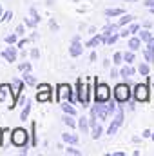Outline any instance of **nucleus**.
<instances>
[{
  "instance_id": "1",
  "label": "nucleus",
  "mask_w": 154,
  "mask_h": 156,
  "mask_svg": "<svg viewBox=\"0 0 154 156\" xmlns=\"http://www.w3.org/2000/svg\"><path fill=\"white\" fill-rule=\"evenodd\" d=\"M76 89H78V102L83 104V105H89V102H91V93H94L93 87H91V83H85L83 78H78Z\"/></svg>"
},
{
  "instance_id": "2",
  "label": "nucleus",
  "mask_w": 154,
  "mask_h": 156,
  "mask_svg": "<svg viewBox=\"0 0 154 156\" xmlns=\"http://www.w3.org/2000/svg\"><path fill=\"white\" fill-rule=\"evenodd\" d=\"M27 142H29V134L26 129L22 127H16L11 131V144L16 145V147H27Z\"/></svg>"
},
{
  "instance_id": "3",
  "label": "nucleus",
  "mask_w": 154,
  "mask_h": 156,
  "mask_svg": "<svg viewBox=\"0 0 154 156\" xmlns=\"http://www.w3.org/2000/svg\"><path fill=\"white\" fill-rule=\"evenodd\" d=\"M113 94H114V100L118 104H125V102L131 100L132 91H131V87L127 83H118L114 87V91H113Z\"/></svg>"
},
{
  "instance_id": "4",
  "label": "nucleus",
  "mask_w": 154,
  "mask_h": 156,
  "mask_svg": "<svg viewBox=\"0 0 154 156\" xmlns=\"http://www.w3.org/2000/svg\"><path fill=\"white\" fill-rule=\"evenodd\" d=\"M94 100L96 102H102V104L103 102L107 104L111 100V87L107 83H98L96 82L94 83Z\"/></svg>"
},
{
  "instance_id": "5",
  "label": "nucleus",
  "mask_w": 154,
  "mask_h": 156,
  "mask_svg": "<svg viewBox=\"0 0 154 156\" xmlns=\"http://www.w3.org/2000/svg\"><path fill=\"white\" fill-rule=\"evenodd\" d=\"M58 91H56V102L58 104H62L64 100H67V102H75V98H73V89H71V85L69 83H58V87H56Z\"/></svg>"
},
{
  "instance_id": "6",
  "label": "nucleus",
  "mask_w": 154,
  "mask_h": 156,
  "mask_svg": "<svg viewBox=\"0 0 154 156\" xmlns=\"http://www.w3.org/2000/svg\"><path fill=\"white\" fill-rule=\"evenodd\" d=\"M24 80H13L11 82V94H13V100H11V105H9V109H15V105H16V102H18V96H20V93H22V89H24Z\"/></svg>"
},
{
  "instance_id": "7",
  "label": "nucleus",
  "mask_w": 154,
  "mask_h": 156,
  "mask_svg": "<svg viewBox=\"0 0 154 156\" xmlns=\"http://www.w3.org/2000/svg\"><path fill=\"white\" fill-rule=\"evenodd\" d=\"M132 94H134V100H136V102H147V100H149V85H147V83H138V85H134Z\"/></svg>"
},
{
  "instance_id": "8",
  "label": "nucleus",
  "mask_w": 154,
  "mask_h": 156,
  "mask_svg": "<svg viewBox=\"0 0 154 156\" xmlns=\"http://www.w3.org/2000/svg\"><path fill=\"white\" fill-rule=\"evenodd\" d=\"M121 123H123V111H121V109H118V113H116L113 123H111V125H109V129H107V134L114 136L116 133H118V129L121 127Z\"/></svg>"
},
{
  "instance_id": "9",
  "label": "nucleus",
  "mask_w": 154,
  "mask_h": 156,
  "mask_svg": "<svg viewBox=\"0 0 154 156\" xmlns=\"http://www.w3.org/2000/svg\"><path fill=\"white\" fill-rule=\"evenodd\" d=\"M16 56H18V53H16V47H13L11 44H9V47H5L4 51H2V58L5 60V62H16Z\"/></svg>"
},
{
  "instance_id": "10",
  "label": "nucleus",
  "mask_w": 154,
  "mask_h": 156,
  "mask_svg": "<svg viewBox=\"0 0 154 156\" xmlns=\"http://www.w3.org/2000/svg\"><path fill=\"white\" fill-rule=\"evenodd\" d=\"M82 53H83V45L80 44V40H73V44L69 45V55L73 58H78Z\"/></svg>"
},
{
  "instance_id": "11",
  "label": "nucleus",
  "mask_w": 154,
  "mask_h": 156,
  "mask_svg": "<svg viewBox=\"0 0 154 156\" xmlns=\"http://www.w3.org/2000/svg\"><path fill=\"white\" fill-rule=\"evenodd\" d=\"M11 138V131L7 127L0 129V147H7V140Z\"/></svg>"
},
{
  "instance_id": "12",
  "label": "nucleus",
  "mask_w": 154,
  "mask_h": 156,
  "mask_svg": "<svg viewBox=\"0 0 154 156\" xmlns=\"http://www.w3.org/2000/svg\"><path fill=\"white\" fill-rule=\"evenodd\" d=\"M38 102H49L53 98V91H38L37 96H35Z\"/></svg>"
},
{
  "instance_id": "13",
  "label": "nucleus",
  "mask_w": 154,
  "mask_h": 156,
  "mask_svg": "<svg viewBox=\"0 0 154 156\" xmlns=\"http://www.w3.org/2000/svg\"><path fill=\"white\" fill-rule=\"evenodd\" d=\"M7 94H11V83H0V102H4Z\"/></svg>"
},
{
  "instance_id": "14",
  "label": "nucleus",
  "mask_w": 154,
  "mask_h": 156,
  "mask_svg": "<svg viewBox=\"0 0 154 156\" xmlns=\"http://www.w3.org/2000/svg\"><path fill=\"white\" fill-rule=\"evenodd\" d=\"M120 76H123V78L134 76V69L131 67V64H127V66H123V67L120 69Z\"/></svg>"
},
{
  "instance_id": "15",
  "label": "nucleus",
  "mask_w": 154,
  "mask_h": 156,
  "mask_svg": "<svg viewBox=\"0 0 154 156\" xmlns=\"http://www.w3.org/2000/svg\"><path fill=\"white\" fill-rule=\"evenodd\" d=\"M62 140H64L65 144H69V145L78 144V136L76 134H71V133H64V134H62Z\"/></svg>"
},
{
  "instance_id": "16",
  "label": "nucleus",
  "mask_w": 154,
  "mask_h": 156,
  "mask_svg": "<svg viewBox=\"0 0 154 156\" xmlns=\"http://www.w3.org/2000/svg\"><path fill=\"white\" fill-rule=\"evenodd\" d=\"M127 45H129V49H131V51H138V49L142 47V38H140V37H134V38L129 40V44H127Z\"/></svg>"
},
{
  "instance_id": "17",
  "label": "nucleus",
  "mask_w": 154,
  "mask_h": 156,
  "mask_svg": "<svg viewBox=\"0 0 154 156\" xmlns=\"http://www.w3.org/2000/svg\"><path fill=\"white\" fill-rule=\"evenodd\" d=\"M29 113H31V100L27 98V100H26V107H24V109H22V113H20V120H22V122H26L27 116H29Z\"/></svg>"
},
{
  "instance_id": "18",
  "label": "nucleus",
  "mask_w": 154,
  "mask_h": 156,
  "mask_svg": "<svg viewBox=\"0 0 154 156\" xmlns=\"http://www.w3.org/2000/svg\"><path fill=\"white\" fill-rule=\"evenodd\" d=\"M121 15H125V11H123V9H120V7L105 9V16H107V18H111V16H121Z\"/></svg>"
},
{
  "instance_id": "19",
  "label": "nucleus",
  "mask_w": 154,
  "mask_h": 156,
  "mask_svg": "<svg viewBox=\"0 0 154 156\" xmlns=\"http://www.w3.org/2000/svg\"><path fill=\"white\" fill-rule=\"evenodd\" d=\"M78 127H80V131H82V133H87V131H89V127H91V122H89V120H87V118H80V120H78Z\"/></svg>"
},
{
  "instance_id": "20",
  "label": "nucleus",
  "mask_w": 154,
  "mask_h": 156,
  "mask_svg": "<svg viewBox=\"0 0 154 156\" xmlns=\"http://www.w3.org/2000/svg\"><path fill=\"white\" fill-rule=\"evenodd\" d=\"M118 27H120L118 24H107V26L103 27V31H102V33H103V35H107V37H109V35H114L116 31H118Z\"/></svg>"
},
{
  "instance_id": "21",
  "label": "nucleus",
  "mask_w": 154,
  "mask_h": 156,
  "mask_svg": "<svg viewBox=\"0 0 154 156\" xmlns=\"http://www.w3.org/2000/svg\"><path fill=\"white\" fill-rule=\"evenodd\" d=\"M132 20H134V16H132V15H121V18L118 20V26H120V27H123V26H129Z\"/></svg>"
},
{
  "instance_id": "22",
  "label": "nucleus",
  "mask_w": 154,
  "mask_h": 156,
  "mask_svg": "<svg viewBox=\"0 0 154 156\" xmlns=\"http://www.w3.org/2000/svg\"><path fill=\"white\" fill-rule=\"evenodd\" d=\"M102 133H103L102 125H98V123H96V125H93V127H91V136H93L94 140H98V138L102 136Z\"/></svg>"
},
{
  "instance_id": "23",
  "label": "nucleus",
  "mask_w": 154,
  "mask_h": 156,
  "mask_svg": "<svg viewBox=\"0 0 154 156\" xmlns=\"http://www.w3.org/2000/svg\"><path fill=\"white\" fill-rule=\"evenodd\" d=\"M62 109L65 111V115H73V116L76 115V109L71 105V102H62Z\"/></svg>"
},
{
  "instance_id": "24",
  "label": "nucleus",
  "mask_w": 154,
  "mask_h": 156,
  "mask_svg": "<svg viewBox=\"0 0 154 156\" xmlns=\"http://www.w3.org/2000/svg\"><path fill=\"white\" fill-rule=\"evenodd\" d=\"M102 38H103V35H94L93 38H91L89 42H87V44H85V47H96V45L102 42Z\"/></svg>"
},
{
  "instance_id": "25",
  "label": "nucleus",
  "mask_w": 154,
  "mask_h": 156,
  "mask_svg": "<svg viewBox=\"0 0 154 156\" xmlns=\"http://www.w3.org/2000/svg\"><path fill=\"white\" fill-rule=\"evenodd\" d=\"M138 37L142 38V42H149V40L152 38V33H151V31H147V29H142V31L138 33Z\"/></svg>"
},
{
  "instance_id": "26",
  "label": "nucleus",
  "mask_w": 154,
  "mask_h": 156,
  "mask_svg": "<svg viewBox=\"0 0 154 156\" xmlns=\"http://www.w3.org/2000/svg\"><path fill=\"white\" fill-rule=\"evenodd\" d=\"M24 82L27 83V85H35L37 83V80H35V76L29 73V71H24Z\"/></svg>"
},
{
  "instance_id": "27",
  "label": "nucleus",
  "mask_w": 154,
  "mask_h": 156,
  "mask_svg": "<svg viewBox=\"0 0 154 156\" xmlns=\"http://www.w3.org/2000/svg\"><path fill=\"white\" fill-rule=\"evenodd\" d=\"M138 71H140V75H143V76H147L149 75V71H151V67H149V64H140V67H138Z\"/></svg>"
},
{
  "instance_id": "28",
  "label": "nucleus",
  "mask_w": 154,
  "mask_h": 156,
  "mask_svg": "<svg viewBox=\"0 0 154 156\" xmlns=\"http://www.w3.org/2000/svg\"><path fill=\"white\" fill-rule=\"evenodd\" d=\"M64 123H65V125H69V127H76V125H78L76 122L73 120V115H65V116H64Z\"/></svg>"
},
{
  "instance_id": "29",
  "label": "nucleus",
  "mask_w": 154,
  "mask_h": 156,
  "mask_svg": "<svg viewBox=\"0 0 154 156\" xmlns=\"http://www.w3.org/2000/svg\"><path fill=\"white\" fill-rule=\"evenodd\" d=\"M123 62H127V64H132V62H134V51L123 53Z\"/></svg>"
},
{
  "instance_id": "30",
  "label": "nucleus",
  "mask_w": 154,
  "mask_h": 156,
  "mask_svg": "<svg viewBox=\"0 0 154 156\" xmlns=\"http://www.w3.org/2000/svg\"><path fill=\"white\" fill-rule=\"evenodd\" d=\"M143 56H145V60H147V64H154V53H151V51H143Z\"/></svg>"
},
{
  "instance_id": "31",
  "label": "nucleus",
  "mask_w": 154,
  "mask_h": 156,
  "mask_svg": "<svg viewBox=\"0 0 154 156\" xmlns=\"http://www.w3.org/2000/svg\"><path fill=\"white\" fill-rule=\"evenodd\" d=\"M121 60H123V53H114V56H113V64H114V66H120Z\"/></svg>"
},
{
  "instance_id": "32",
  "label": "nucleus",
  "mask_w": 154,
  "mask_h": 156,
  "mask_svg": "<svg viewBox=\"0 0 154 156\" xmlns=\"http://www.w3.org/2000/svg\"><path fill=\"white\" fill-rule=\"evenodd\" d=\"M29 13H31V18H33V20H35V22L38 24V22H40V15H38V11H37L35 7H31V9H29Z\"/></svg>"
},
{
  "instance_id": "33",
  "label": "nucleus",
  "mask_w": 154,
  "mask_h": 156,
  "mask_svg": "<svg viewBox=\"0 0 154 156\" xmlns=\"http://www.w3.org/2000/svg\"><path fill=\"white\" fill-rule=\"evenodd\" d=\"M127 31H129L131 35H134V33H138V31H140V26H138V24H132V22H131V26L127 27Z\"/></svg>"
},
{
  "instance_id": "34",
  "label": "nucleus",
  "mask_w": 154,
  "mask_h": 156,
  "mask_svg": "<svg viewBox=\"0 0 154 156\" xmlns=\"http://www.w3.org/2000/svg\"><path fill=\"white\" fill-rule=\"evenodd\" d=\"M16 38H18V35H16V33H15V35H7V37H5V42L13 45V44H16Z\"/></svg>"
},
{
  "instance_id": "35",
  "label": "nucleus",
  "mask_w": 154,
  "mask_h": 156,
  "mask_svg": "<svg viewBox=\"0 0 154 156\" xmlns=\"http://www.w3.org/2000/svg\"><path fill=\"white\" fill-rule=\"evenodd\" d=\"M65 153H67V154H73V156H80V154H82V153H80L78 149H75V147H67V149H65Z\"/></svg>"
},
{
  "instance_id": "36",
  "label": "nucleus",
  "mask_w": 154,
  "mask_h": 156,
  "mask_svg": "<svg viewBox=\"0 0 154 156\" xmlns=\"http://www.w3.org/2000/svg\"><path fill=\"white\" fill-rule=\"evenodd\" d=\"M11 18H13V13H11V11H5V13L2 15V22H9Z\"/></svg>"
},
{
  "instance_id": "37",
  "label": "nucleus",
  "mask_w": 154,
  "mask_h": 156,
  "mask_svg": "<svg viewBox=\"0 0 154 156\" xmlns=\"http://www.w3.org/2000/svg\"><path fill=\"white\" fill-rule=\"evenodd\" d=\"M15 33H16V35H18V37H22V35H24V33H26V24H20V26H18V27H16V31H15Z\"/></svg>"
},
{
  "instance_id": "38",
  "label": "nucleus",
  "mask_w": 154,
  "mask_h": 156,
  "mask_svg": "<svg viewBox=\"0 0 154 156\" xmlns=\"http://www.w3.org/2000/svg\"><path fill=\"white\" fill-rule=\"evenodd\" d=\"M37 89H38V91H53V87H51L49 83H40Z\"/></svg>"
},
{
  "instance_id": "39",
  "label": "nucleus",
  "mask_w": 154,
  "mask_h": 156,
  "mask_svg": "<svg viewBox=\"0 0 154 156\" xmlns=\"http://www.w3.org/2000/svg\"><path fill=\"white\" fill-rule=\"evenodd\" d=\"M24 24H26L27 27H35V26H37V22H35L33 18H24Z\"/></svg>"
},
{
  "instance_id": "40",
  "label": "nucleus",
  "mask_w": 154,
  "mask_h": 156,
  "mask_svg": "<svg viewBox=\"0 0 154 156\" xmlns=\"http://www.w3.org/2000/svg\"><path fill=\"white\" fill-rule=\"evenodd\" d=\"M18 69H20V71H31V64H29V62L20 64V66H18Z\"/></svg>"
},
{
  "instance_id": "41",
  "label": "nucleus",
  "mask_w": 154,
  "mask_h": 156,
  "mask_svg": "<svg viewBox=\"0 0 154 156\" xmlns=\"http://www.w3.org/2000/svg\"><path fill=\"white\" fill-rule=\"evenodd\" d=\"M147 51H151V53H154V37L149 42H147Z\"/></svg>"
},
{
  "instance_id": "42",
  "label": "nucleus",
  "mask_w": 154,
  "mask_h": 156,
  "mask_svg": "<svg viewBox=\"0 0 154 156\" xmlns=\"http://www.w3.org/2000/svg\"><path fill=\"white\" fill-rule=\"evenodd\" d=\"M31 56H33L35 60H37V58H38V56H40V51H38V49H37V47H33V49H31Z\"/></svg>"
},
{
  "instance_id": "43",
  "label": "nucleus",
  "mask_w": 154,
  "mask_h": 156,
  "mask_svg": "<svg viewBox=\"0 0 154 156\" xmlns=\"http://www.w3.org/2000/svg\"><path fill=\"white\" fill-rule=\"evenodd\" d=\"M143 5L151 9V7H154V0H143Z\"/></svg>"
},
{
  "instance_id": "44",
  "label": "nucleus",
  "mask_w": 154,
  "mask_h": 156,
  "mask_svg": "<svg viewBox=\"0 0 154 156\" xmlns=\"http://www.w3.org/2000/svg\"><path fill=\"white\" fill-rule=\"evenodd\" d=\"M49 27H51L53 31H58V24H56L54 20H51V22H49Z\"/></svg>"
},
{
  "instance_id": "45",
  "label": "nucleus",
  "mask_w": 154,
  "mask_h": 156,
  "mask_svg": "<svg viewBox=\"0 0 154 156\" xmlns=\"http://www.w3.org/2000/svg\"><path fill=\"white\" fill-rule=\"evenodd\" d=\"M142 136H143V138H151V136H152V133H151L149 129H145V131L142 133Z\"/></svg>"
},
{
  "instance_id": "46",
  "label": "nucleus",
  "mask_w": 154,
  "mask_h": 156,
  "mask_svg": "<svg viewBox=\"0 0 154 156\" xmlns=\"http://www.w3.org/2000/svg\"><path fill=\"white\" fill-rule=\"evenodd\" d=\"M129 35H131V33H129V31H127V27H125V29H123V31H121V33H120V37H125V38H127V37H129Z\"/></svg>"
},
{
  "instance_id": "47",
  "label": "nucleus",
  "mask_w": 154,
  "mask_h": 156,
  "mask_svg": "<svg viewBox=\"0 0 154 156\" xmlns=\"http://www.w3.org/2000/svg\"><path fill=\"white\" fill-rule=\"evenodd\" d=\"M118 75H120V73H118L116 69H111V76H113V78H114V76H118Z\"/></svg>"
},
{
  "instance_id": "48",
  "label": "nucleus",
  "mask_w": 154,
  "mask_h": 156,
  "mask_svg": "<svg viewBox=\"0 0 154 156\" xmlns=\"http://www.w3.org/2000/svg\"><path fill=\"white\" fill-rule=\"evenodd\" d=\"M26 44H27V40H20V42H18V47H24Z\"/></svg>"
},
{
  "instance_id": "49",
  "label": "nucleus",
  "mask_w": 154,
  "mask_h": 156,
  "mask_svg": "<svg viewBox=\"0 0 154 156\" xmlns=\"http://www.w3.org/2000/svg\"><path fill=\"white\" fill-rule=\"evenodd\" d=\"M2 15H4V9H2V5H0V18H2Z\"/></svg>"
},
{
  "instance_id": "50",
  "label": "nucleus",
  "mask_w": 154,
  "mask_h": 156,
  "mask_svg": "<svg viewBox=\"0 0 154 156\" xmlns=\"http://www.w3.org/2000/svg\"><path fill=\"white\" fill-rule=\"evenodd\" d=\"M151 13H152V15H154V7H151Z\"/></svg>"
},
{
  "instance_id": "51",
  "label": "nucleus",
  "mask_w": 154,
  "mask_h": 156,
  "mask_svg": "<svg viewBox=\"0 0 154 156\" xmlns=\"http://www.w3.org/2000/svg\"><path fill=\"white\" fill-rule=\"evenodd\" d=\"M127 2H136V0H127Z\"/></svg>"
},
{
  "instance_id": "52",
  "label": "nucleus",
  "mask_w": 154,
  "mask_h": 156,
  "mask_svg": "<svg viewBox=\"0 0 154 156\" xmlns=\"http://www.w3.org/2000/svg\"><path fill=\"white\" fill-rule=\"evenodd\" d=\"M151 138H152V140H154V134H152V136H151Z\"/></svg>"
}]
</instances>
